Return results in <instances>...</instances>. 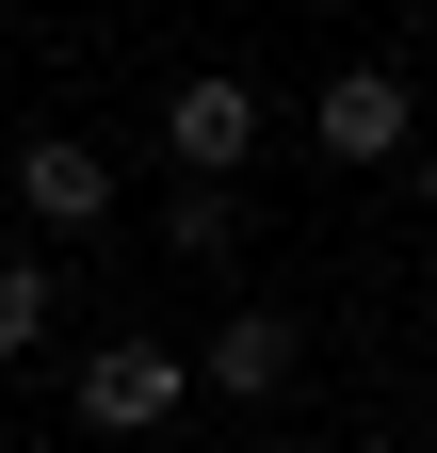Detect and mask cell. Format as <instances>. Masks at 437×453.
Listing matches in <instances>:
<instances>
[{
    "mask_svg": "<svg viewBox=\"0 0 437 453\" xmlns=\"http://www.w3.org/2000/svg\"><path fill=\"white\" fill-rule=\"evenodd\" d=\"M179 405H195V372L162 357V340H97V357H81V421L97 437H162Z\"/></svg>",
    "mask_w": 437,
    "mask_h": 453,
    "instance_id": "6da1fadb",
    "label": "cell"
},
{
    "mask_svg": "<svg viewBox=\"0 0 437 453\" xmlns=\"http://www.w3.org/2000/svg\"><path fill=\"white\" fill-rule=\"evenodd\" d=\"M162 146H179V179H227V162L259 146V97H243L227 65H211V81H179V97H162Z\"/></svg>",
    "mask_w": 437,
    "mask_h": 453,
    "instance_id": "7a4b0ae2",
    "label": "cell"
},
{
    "mask_svg": "<svg viewBox=\"0 0 437 453\" xmlns=\"http://www.w3.org/2000/svg\"><path fill=\"white\" fill-rule=\"evenodd\" d=\"M405 146H421V113H405L389 65H341V81H324V162H405Z\"/></svg>",
    "mask_w": 437,
    "mask_h": 453,
    "instance_id": "3957f363",
    "label": "cell"
},
{
    "mask_svg": "<svg viewBox=\"0 0 437 453\" xmlns=\"http://www.w3.org/2000/svg\"><path fill=\"white\" fill-rule=\"evenodd\" d=\"M17 195H33V226H65V243H81V226L114 211V162H97L81 130H33V146H17Z\"/></svg>",
    "mask_w": 437,
    "mask_h": 453,
    "instance_id": "277c9868",
    "label": "cell"
},
{
    "mask_svg": "<svg viewBox=\"0 0 437 453\" xmlns=\"http://www.w3.org/2000/svg\"><path fill=\"white\" fill-rule=\"evenodd\" d=\"M292 357H308V340H292V308H243V324H227V340L195 357V388H227V405H259V388H292Z\"/></svg>",
    "mask_w": 437,
    "mask_h": 453,
    "instance_id": "5b68a950",
    "label": "cell"
},
{
    "mask_svg": "<svg viewBox=\"0 0 437 453\" xmlns=\"http://www.w3.org/2000/svg\"><path fill=\"white\" fill-rule=\"evenodd\" d=\"M243 243V195L227 179H179V259H227Z\"/></svg>",
    "mask_w": 437,
    "mask_h": 453,
    "instance_id": "8992f818",
    "label": "cell"
},
{
    "mask_svg": "<svg viewBox=\"0 0 437 453\" xmlns=\"http://www.w3.org/2000/svg\"><path fill=\"white\" fill-rule=\"evenodd\" d=\"M49 340V259H0V357H33Z\"/></svg>",
    "mask_w": 437,
    "mask_h": 453,
    "instance_id": "52a82bcc",
    "label": "cell"
},
{
    "mask_svg": "<svg viewBox=\"0 0 437 453\" xmlns=\"http://www.w3.org/2000/svg\"><path fill=\"white\" fill-rule=\"evenodd\" d=\"M405 162H421V211H437V130H421V146H405Z\"/></svg>",
    "mask_w": 437,
    "mask_h": 453,
    "instance_id": "ba28073f",
    "label": "cell"
},
{
    "mask_svg": "<svg viewBox=\"0 0 437 453\" xmlns=\"http://www.w3.org/2000/svg\"><path fill=\"white\" fill-rule=\"evenodd\" d=\"M356 453H389V437H356Z\"/></svg>",
    "mask_w": 437,
    "mask_h": 453,
    "instance_id": "9c48e42d",
    "label": "cell"
}]
</instances>
